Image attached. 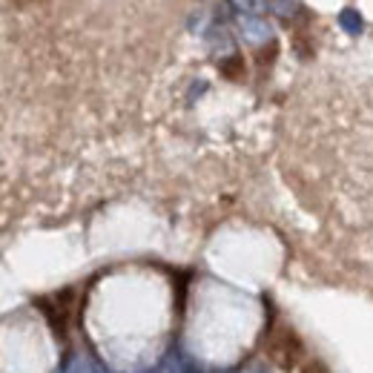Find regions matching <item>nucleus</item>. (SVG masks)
Returning <instances> with one entry per match:
<instances>
[{
	"label": "nucleus",
	"mask_w": 373,
	"mask_h": 373,
	"mask_svg": "<svg viewBox=\"0 0 373 373\" xmlns=\"http://www.w3.org/2000/svg\"><path fill=\"white\" fill-rule=\"evenodd\" d=\"M267 353L273 359V365H278L285 373L290 370H299L301 367V359H304V348H301V341L293 330L282 327V330H276L270 336V345H267Z\"/></svg>",
	"instance_id": "obj_1"
},
{
	"label": "nucleus",
	"mask_w": 373,
	"mask_h": 373,
	"mask_svg": "<svg viewBox=\"0 0 373 373\" xmlns=\"http://www.w3.org/2000/svg\"><path fill=\"white\" fill-rule=\"evenodd\" d=\"M43 310H46V319L52 322L55 333L57 336H67L69 333V322H72V304H75V290H64V293H57L55 299H46L41 301Z\"/></svg>",
	"instance_id": "obj_2"
}]
</instances>
